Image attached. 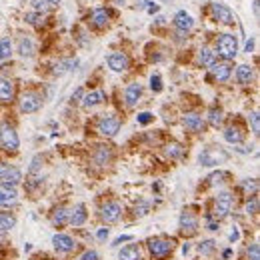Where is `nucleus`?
Wrapping results in <instances>:
<instances>
[{"label":"nucleus","instance_id":"1","mask_svg":"<svg viewBox=\"0 0 260 260\" xmlns=\"http://www.w3.org/2000/svg\"><path fill=\"white\" fill-rule=\"evenodd\" d=\"M232 206H234V194L228 192V190H220L214 196V200H212V212L210 214L220 222V220H224V218L230 216Z\"/></svg>","mask_w":260,"mask_h":260},{"label":"nucleus","instance_id":"2","mask_svg":"<svg viewBox=\"0 0 260 260\" xmlns=\"http://www.w3.org/2000/svg\"><path fill=\"white\" fill-rule=\"evenodd\" d=\"M146 248L150 252L152 260H164L168 258L174 250V240L168 238V236H154L146 242Z\"/></svg>","mask_w":260,"mask_h":260},{"label":"nucleus","instance_id":"3","mask_svg":"<svg viewBox=\"0 0 260 260\" xmlns=\"http://www.w3.org/2000/svg\"><path fill=\"white\" fill-rule=\"evenodd\" d=\"M214 54H218L222 60H226V62H230V60H234L236 58V54H238V38L234 36V34H220L218 38H216V52Z\"/></svg>","mask_w":260,"mask_h":260},{"label":"nucleus","instance_id":"4","mask_svg":"<svg viewBox=\"0 0 260 260\" xmlns=\"http://www.w3.org/2000/svg\"><path fill=\"white\" fill-rule=\"evenodd\" d=\"M228 158H230V154H228L224 148H220V146H206V148L198 154V164L210 168V166H218V164L228 162Z\"/></svg>","mask_w":260,"mask_h":260},{"label":"nucleus","instance_id":"5","mask_svg":"<svg viewBox=\"0 0 260 260\" xmlns=\"http://www.w3.org/2000/svg\"><path fill=\"white\" fill-rule=\"evenodd\" d=\"M0 146H2V150H6V152H18V148H20L18 132H16V128L10 126L8 122H2V124H0Z\"/></svg>","mask_w":260,"mask_h":260},{"label":"nucleus","instance_id":"6","mask_svg":"<svg viewBox=\"0 0 260 260\" xmlns=\"http://www.w3.org/2000/svg\"><path fill=\"white\" fill-rule=\"evenodd\" d=\"M198 228H200V220L196 216V212L192 210H182L180 218H178V230L182 236L190 238V236H196L198 234Z\"/></svg>","mask_w":260,"mask_h":260},{"label":"nucleus","instance_id":"7","mask_svg":"<svg viewBox=\"0 0 260 260\" xmlns=\"http://www.w3.org/2000/svg\"><path fill=\"white\" fill-rule=\"evenodd\" d=\"M120 126H122V120H120V116H116V114H112V112H108V114H100V118L96 120V130L102 134V136H116L118 134V130H120Z\"/></svg>","mask_w":260,"mask_h":260},{"label":"nucleus","instance_id":"8","mask_svg":"<svg viewBox=\"0 0 260 260\" xmlns=\"http://www.w3.org/2000/svg\"><path fill=\"white\" fill-rule=\"evenodd\" d=\"M122 216V204L118 200H108L100 206V220L104 224H114Z\"/></svg>","mask_w":260,"mask_h":260},{"label":"nucleus","instance_id":"9","mask_svg":"<svg viewBox=\"0 0 260 260\" xmlns=\"http://www.w3.org/2000/svg\"><path fill=\"white\" fill-rule=\"evenodd\" d=\"M210 14H212V18L216 20V22H220V24H234V14H232V10L226 6V4H222V2H212L210 4Z\"/></svg>","mask_w":260,"mask_h":260},{"label":"nucleus","instance_id":"10","mask_svg":"<svg viewBox=\"0 0 260 260\" xmlns=\"http://www.w3.org/2000/svg\"><path fill=\"white\" fill-rule=\"evenodd\" d=\"M106 64L112 72H126L130 68V58L126 52H112L106 56Z\"/></svg>","mask_w":260,"mask_h":260},{"label":"nucleus","instance_id":"11","mask_svg":"<svg viewBox=\"0 0 260 260\" xmlns=\"http://www.w3.org/2000/svg\"><path fill=\"white\" fill-rule=\"evenodd\" d=\"M42 106V96L38 92H24L20 98V110L24 114H34Z\"/></svg>","mask_w":260,"mask_h":260},{"label":"nucleus","instance_id":"12","mask_svg":"<svg viewBox=\"0 0 260 260\" xmlns=\"http://www.w3.org/2000/svg\"><path fill=\"white\" fill-rule=\"evenodd\" d=\"M52 246H54V250H58L62 254H70V252L76 250V240L72 236H68V234L58 232V234L52 236Z\"/></svg>","mask_w":260,"mask_h":260},{"label":"nucleus","instance_id":"13","mask_svg":"<svg viewBox=\"0 0 260 260\" xmlns=\"http://www.w3.org/2000/svg\"><path fill=\"white\" fill-rule=\"evenodd\" d=\"M210 74L216 82H228L230 76H232V64L226 62V60H220V62H214L210 66Z\"/></svg>","mask_w":260,"mask_h":260},{"label":"nucleus","instance_id":"14","mask_svg":"<svg viewBox=\"0 0 260 260\" xmlns=\"http://www.w3.org/2000/svg\"><path fill=\"white\" fill-rule=\"evenodd\" d=\"M182 124H184L186 130H190V132H194V134L202 132L204 126H206L202 114H198V112H186V114L182 116Z\"/></svg>","mask_w":260,"mask_h":260},{"label":"nucleus","instance_id":"15","mask_svg":"<svg viewBox=\"0 0 260 260\" xmlns=\"http://www.w3.org/2000/svg\"><path fill=\"white\" fill-rule=\"evenodd\" d=\"M172 24H174V28H176L178 32L186 34V32H190V30L194 28V18H192V16H190L186 10H178V12L174 14Z\"/></svg>","mask_w":260,"mask_h":260},{"label":"nucleus","instance_id":"16","mask_svg":"<svg viewBox=\"0 0 260 260\" xmlns=\"http://www.w3.org/2000/svg\"><path fill=\"white\" fill-rule=\"evenodd\" d=\"M140 98H142V84L130 82V84L124 88V102H126V106H128V108L136 106V104L140 102Z\"/></svg>","mask_w":260,"mask_h":260},{"label":"nucleus","instance_id":"17","mask_svg":"<svg viewBox=\"0 0 260 260\" xmlns=\"http://www.w3.org/2000/svg\"><path fill=\"white\" fill-rule=\"evenodd\" d=\"M18 202V190L14 186L0 184V208H12Z\"/></svg>","mask_w":260,"mask_h":260},{"label":"nucleus","instance_id":"18","mask_svg":"<svg viewBox=\"0 0 260 260\" xmlns=\"http://www.w3.org/2000/svg\"><path fill=\"white\" fill-rule=\"evenodd\" d=\"M112 158H114V152H112V148L110 146H106V144H100V146H96V150H94V154H92V162L96 164V166H108L110 162H112Z\"/></svg>","mask_w":260,"mask_h":260},{"label":"nucleus","instance_id":"19","mask_svg":"<svg viewBox=\"0 0 260 260\" xmlns=\"http://www.w3.org/2000/svg\"><path fill=\"white\" fill-rule=\"evenodd\" d=\"M86 218H88V212H86V204H76L74 208H70V216H68V224L70 226H74V228H78V226H82L84 222H86Z\"/></svg>","mask_w":260,"mask_h":260},{"label":"nucleus","instance_id":"20","mask_svg":"<svg viewBox=\"0 0 260 260\" xmlns=\"http://www.w3.org/2000/svg\"><path fill=\"white\" fill-rule=\"evenodd\" d=\"M222 138L228 142V144H234V146H238V144H242L244 142V132H242V128L240 126H226L224 128V132H222Z\"/></svg>","mask_w":260,"mask_h":260},{"label":"nucleus","instance_id":"21","mask_svg":"<svg viewBox=\"0 0 260 260\" xmlns=\"http://www.w3.org/2000/svg\"><path fill=\"white\" fill-rule=\"evenodd\" d=\"M104 100H106V92H104V90H90V92H86V94L82 96V106H84L86 110H90V108L100 106Z\"/></svg>","mask_w":260,"mask_h":260},{"label":"nucleus","instance_id":"22","mask_svg":"<svg viewBox=\"0 0 260 260\" xmlns=\"http://www.w3.org/2000/svg\"><path fill=\"white\" fill-rule=\"evenodd\" d=\"M68 216H70V208L66 206H56L52 210V216H50V222L54 228H62L68 224Z\"/></svg>","mask_w":260,"mask_h":260},{"label":"nucleus","instance_id":"23","mask_svg":"<svg viewBox=\"0 0 260 260\" xmlns=\"http://www.w3.org/2000/svg\"><path fill=\"white\" fill-rule=\"evenodd\" d=\"M16 96V86L8 78H0V102H12Z\"/></svg>","mask_w":260,"mask_h":260},{"label":"nucleus","instance_id":"24","mask_svg":"<svg viewBox=\"0 0 260 260\" xmlns=\"http://www.w3.org/2000/svg\"><path fill=\"white\" fill-rule=\"evenodd\" d=\"M236 80L240 86H248L254 80V68L250 64H240L236 68Z\"/></svg>","mask_w":260,"mask_h":260},{"label":"nucleus","instance_id":"25","mask_svg":"<svg viewBox=\"0 0 260 260\" xmlns=\"http://www.w3.org/2000/svg\"><path fill=\"white\" fill-rule=\"evenodd\" d=\"M90 22H92V26H96V28H106L108 22H110V12H108L106 8H96V10H92Z\"/></svg>","mask_w":260,"mask_h":260},{"label":"nucleus","instance_id":"26","mask_svg":"<svg viewBox=\"0 0 260 260\" xmlns=\"http://www.w3.org/2000/svg\"><path fill=\"white\" fill-rule=\"evenodd\" d=\"M118 260H142V248L138 244H126L118 252Z\"/></svg>","mask_w":260,"mask_h":260},{"label":"nucleus","instance_id":"27","mask_svg":"<svg viewBox=\"0 0 260 260\" xmlns=\"http://www.w3.org/2000/svg\"><path fill=\"white\" fill-rule=\"evenodd\" d=\"M78 64H80L78 58H66V60H60V62L54 66V74L62 76V74H66V72H72V70H76Z\"/></svg>","mask_w":260,"mask_h":260},{"label":"nucleus","instance_id":"28","mask_svg":"<svg viewBox=\"0 0 260 260\" xmlns=\"http://www.w3.org/2000/svg\"><path fill=\"white\" fill-rule=\"evenodd\" d=\"M22 182V170L20 168H16V166H10V170L6 172V176L2 178V184H6V186H18Z\"/></svg>","mask_w":260,"mask_h":260},{"label":"nucleus","instance_id":"29","mask_svg":"<svg viewBox=\"0 0 260 260\" xmlns=\"http://www.w3.org/2000/svg\"><path fill=\"white\" fill-rule=\"evenodd\" d=\"M16 50H18V54H20L22 58H32V54H34V42H32L28 36H20Z\"/></svg>","mask_w":260,"mask_h":260},{"label":"nucleus","instance_id":"30","mask_svg":"<svg viewBox=\"0 0 260 260\" xmlns=\"http://www.w3.org/2000/svg\"><path fill=\"white\" fill-rule=\"evenodd\" d=\"M214 62H216V54H214V50H212L210 46H202V48L198 50V64L210 68Z\"/></svg>","mask_w":260,"mask_h":260},{"label":"nucleus","instance_id":"31","mask_svg":"<svg viewBox=\"0 0 260 260\" xmlns=\"http://www.w3.org/2000/svg\"><path fill=\"white\" fill-rule=\"evenodd\" d=\"M16 216L12 212H0V232H10L16 226Z\"/></svg>","mask_w":260,"mask_h":260},{"label":"nucleus","instance_id":"32","mask_svg":"<svg viewBox=\"0 0 260 260\" xmlns=\"http://www.w3.org/2000/svg\"><path fill=\"white\" fill-rule=\"evenodd\" d=\"M164 152H166V156H168L170 160H180L186 150H184V146H182L180 142H170V144H166Z\"/></svg>","mask_w":260,"mask_h":260},{"label":"nucleus","instance_id":"33","mask_svg":"<svg viewBox=\"0 0 260 260\" xmlns=\"http://www.w3.org/2000/svg\"><path fill=\"white\" fill-rule=\"evenodd\" d=\"M208 124L210 126H214V128H218L220 124H222V120H224V112H222V108H218V106H212L210 110H208Z\"/></svg>","mask_w":260,"mask_h":260},{"label":"nucleus","instance_id":"34","mask_svg":"<svg viewBox=\"0 0 260 260\" xmlns=\"http://www.w3.org/2000/svg\"><path fill=\"white\" fill-rule=\"evenodd\" d=\"M228 178H230V172H226V170H216V172H212V174L208 176V184H210V186H220V184L228 182Z\"/></svg>","mask_w":260,"mask_h":260},{"label":"nucleus","instance_id":"35","mask_svg":"<svg viewBox=\"0 0 260 260\" xmlns=\"http://www.w3.org/2000/svg\"><path fill=\"white\" fill-rule=\"evenodd\" d=\"M240 188H242L248 196H254V194L258 192V180H256V178H244V180L240 182Z\"/></svg>","mask_w":260,"mask_h":260},{"label":"nucleus","instance_id":"36","mask_svg":"<svg viewBox=\"0 0 260 260\" xmlns=\"http://www.w3.org/2000/svg\"><path fill=\"white\" fill-rule=\"evenodd\" d=\"M214 250H216V242H214L212 238L198 242V252H200L202 256H212V254H214Z\"/></svg>","mask_w":260,"mask_h":260},{"label":"nucleus","instance_id":"37","mask_svg":"<svg viewBox=\"0 0 260 260\" xmlns=\"http://www.w3.org/2000/svg\"><path fill=\"white\" fill-rule=\"evenodd\" d=\"M10 56H12V42L10 38H2L0 40V62L8 60Z\"/></svg>","mask_w":260,"mask_h":260},{"label":"nucleus","instance_id":"38","mask_svg":"<svg viewBox=\"0 0 260 260\" xmlns=\"http://www.w3.org/2000/svg\"><path fill=\"white\" fill-rule=\"evenodd\" d=\"M24 20H26L30 26L40 28V26L44 24V14H38V12H28V14L24 16Z\"/></svg>","mask_w":260,"mask_h":260},{"label":"nucleus","instance_id":"39","mask_svg":"<svg viewBox=\"0 0 260 260\" xmlns=\"http://www.w3.org/2000/svg\"><path fill=\"white\" fill-rule=\"evenodd\" d=\"M30 6H32L34 12H38V14H44V12L52 10V4L48 0H30Z\"/></svg>","mask_w":260,"mask_h":260},{"label":"nucleus","instance_id":"40","mask_svg":"<svg viewBox=\"0 0 260 260\" xmlns=\"http://www.w3.org/2000/svg\"><path fill=\"white\" fill-rule=\"evenodd\" d=\"M244 212L248 214V216H254L256 212H258V196L254 194V196H250L248 200H246V204H244Z\"/></svg>","mask_w":260,"mask_h":260},{"label":"nucleus","instance_id":"41","mask_svg":"<svg viewBox=\"0 0 260 260\" xmlns=\"http://www.w3.org/2000/svg\"><path fill=\"white\" fill-rule=\"evenodd\" d=\"M246 260H260L258 242H250V244L246 246Z\"/></svg>","mask_w":260,"mask_h":260},{"label":"nucleus","instance_id":"42","mask_svg":"<svg viewBox=\"0 0 260 260\" xmlns=\"http://www.w3.org/2000/svg\"><path fill=\"white\" fill-rule=\"evenodd\" d=\"M150 208H152V204H150L148 200H140V202H136V206H134V214H136V216H146V214L150 212Z\"/></svg>","mask_w":260,"mask_h":260},{"label":"nucleus","instance_id":"43","mask_svg":"<svg viewBox=\"0 0 260 260\" xmlns=\"http://www.w3.org/2000/svg\"><path fill=\"white\" fill-rule=\"evenodd\" d=\"M152 120H154V114H152V112H140V114L136 116V122H138V124H142V126L150 124Z\"/></svg>","mask_w":260,"mask_h":260},{"label":"nucleus","instance_id":"44","mask_svg":"<svg viewBox=\"0 0 260 260\" xmlns=\"http://www.w3.org/2000/svg\"><path fill=\"white\" fill-rule=\"evenodd\" d=\"M150 88H152V92H162V78H160V74H152L150 76Z\"/></svg>","mask_w":260,"mask_h":260},{"label":"nucleus","instance_id":"45","mask_svg":"<svg viewBox=\"0 0 260 260\" xmlns=\"http://www.w3.org/2000/svg\"><path fill=\"white\" fill-rule=\"evenodd\" d=\"M204 222H206V228L208 230H218V220L212 216V214H206V218H204Z\"/></svg>","mask_w":260,"mask_h":260},{"label":"nucleus","instance_id":"46","mask_svg":"<svg viewBox=\"0 0 260 260\" xmlns=\"http://www.w3.org/2000/svg\"><path fill=\"white\" fill-rule=\"evenodd\" d=\"M250 122H252V132L254 134H258V130H260V118H258V112L254 110L252 114H250Z\"/></svg>","mask_w":260,"mask_h":260},{"label":"nucleus","instance_id":"47","mask_svg":"<svg viewBox=\"0 0 260 260\" xmlns=\"http://www.w3.org/2000/svg\"><path fill=\"white\" fill-rule=\"evenodd\" d=\"M78 260H100V254H98L96 250H84L82 256Z\"/></svg>","mask_w":260,"mask_h":260},{"label":"nucleus","instance_id":"48","mask_svg":"<svg viewBox=\"0 0 260 260\" xmlns=\"http://www.w3.org/2000/svg\"><path fill=\"white\" fill-rule=\"evenodd\" d=\"M130 240H132V234H120L118 238H114L112 246H120L122 242H130Z\"/></svg>","mask_w":260,"mask_h":260},{"label":"nucleus","instance_id":"49","mask_svg":"<svg viewBox=\"0 0 260 260\" xmlns=\"http://www.w3.org/2000/svg\"><path fill=\"white\" fill-rule=\"evenodd\" d=\"M228 240H230L232 244L240 240V230H238V226H232V230H230V236H228Z\"/></svg>","mask_w":260,"mask_h":260},{"label":"nucleus","instance_id":"50","mask_svg":"<svg viewBox=\"0 0 260 260\" xmlns=\"http://www.w3.org/2000/svg\"><path fill=\"white\" fill-rule=\"evenodd\" d=\"M82 96H84V90H82V88H76V90L72 92V96H70V102L72 104L80 102V100H82Z\"/></svg>","mask_w":260,"mask_h":260},{"label":"nucleus","instance_id":"51","mask_svg":"<svg viewBox=\"0 0 260 260\" xmlns=\"http://www.w3.org/2000/svg\"><path fill=\"white\" fill-rule=\"evenodd\" d=\"M108 234H110V228H98V232H96V238L104 242L106 238H108Z\"/></svg>","mask_w":260,"mask_h":260},{"label":"nucleus","instance_id":"52","mask_svg":"<svg viewBox=\"0 0 260 260\" xmlns=\"http://www.w3.org/2000/svg\"><path fill=\"white\" fill-rule=\"evenodd\" d=\"M10 166H12V164H8V162H0V182H2V178L6 176V172L10 170Z\"/></svg>","mask_w":260,"mask_h":260},{"label":"nucleus","instance_id":"53","mask_svg":"<svg viewBox=\"0 0 260 260\" xmlns=\"http://www.w3.org/2000/svg\"><path fill=\"white\" fill-rule=\"evenodd\" d=\"M236 152H240V154H250L252 152V148H248V146H238V148H234Z\"/></svg>","mask_w":260,"mask_h":260},{"label":"nucleus","instance_id":"54","mask_svg":"<svg viewBox=\"0 0 260 260\" xmlns=\"http://www.w3.org/2000/svg\"><path fill=\"white\" fill-rule=\"evenodd\" d=\"M252 48H254V38H250V40L246 42V46H244V52H246V54H250V52H252Z\"/></svg>","mask_w":260,"mask_h":260},{"label":"nucleus","instance_id":"55","mask_svg":"<svg viewBox=\"0 0 260 260\" xmlns=\"http://www.w3.org/2000/svg\"><path fill=\"white\" fill-rule=\"evenodd\" d=\"M190 252V242H186L184 246H182V254H188Z\"/></svg>","mask_w":260,"mask_h":260},{"label":"nucleus","instance_id":"56","mask_svg":"<svg viewBox=\"0 0 260 260\" xmlns=\"http://www.w3.org/2000/svg\"><path fill=\"white\" fill-rule=\"evenodd\" d=\"M230 254H232V250H230V248H226V250L222 252V256H224V258H230Z\"/></svg>","mask_w":260,"mask_h":260},{"label":"nucleus","instance_id":"57","mask_svg":"<svg viewBox=\"0 0 260 260\" xmlns=\"http://www.w3.org/2000/svg\"><path fill=\"white\" fill-rule=\"evenodd\" d=\"M252 8H254V14L258 16V0H254V4H252Z\"/></svg>","mask_w":260,"mask_h":260},{"label":"nucleus","instance_id":"58","mask_svg":"<svg viewBox=\"0 0 260 260\" xmlns=\"http://www.w3.org/2000/svg\"><path fill=\"white\" fill-rule=\"evenodd\" d=\"M48 2H50L52 6H54V4H58V2H60V0H48Z\"/></svg>","mask_w":260,"mask_h":260},{"label":"nucleus","instance_id":"59","mask_svg":"<svg viewBox=\"0 0 260 260\" xmlns=\"http://www.w3.org/2000/svg\"><path fill=\"white\" fill-rule=\"evenodd\" d=\"M0 244H2V238H0Z\"/></svg>","mask_w":260,"mask_h":260}]
</instances>
